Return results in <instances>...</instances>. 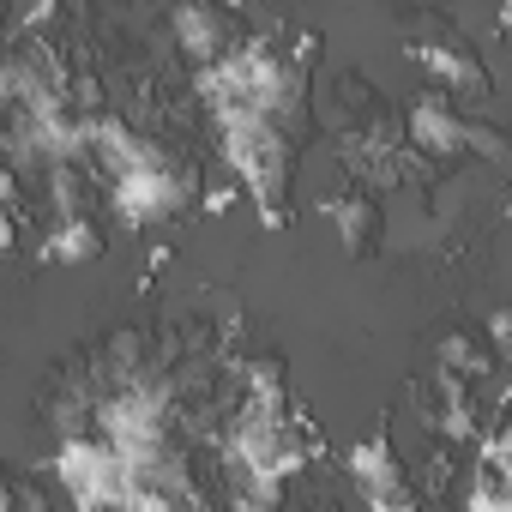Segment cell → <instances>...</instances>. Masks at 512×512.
<instances>
[{"instance_id":"6da1fadb","label":"cell","mask_w":512,"mask_h":512,"mask_svg":"<svg viewBox=\"0 0 512 512\" xmlns=\"http://www.w3.org/2000/svg\"><path fill=\"white\" fill-rule=\"evenodd\" d=\"M344 464H350V476H356V488L368 494V506H374V512H416L410 476H404L398 452L386 446V434H368V440H356Z\"/></svg>"},{"instance_id":"7a4b0ae2","label":"cell","mask_w":512,"mask_h":512,"mask_svg":"<svg viewBox=\"0 0 512 512\" xmlns=\"http://www.w3.org/2000/svg\"><path fill=\"white\" fill-rule=\"evenodd\" d=\"M410 145H416L422 157H458V151H470V115L458 109V97L428 91V97L410 109Z\"/></svg>"},{"instance_id":"3957f363","label":"cell","mask_w":512,"mask_h":512,"mask_svg":"<svg viewBox=\"0 0 512 512\" xmlns=\"http://www.w3.org/2000/svg\"><path fill=\"white\" fill-rule=\"evenodd\" d=\"M434 362H440V374H452V380H482V374L494 368V344H482L476 332H446Z\"/></svg>"},{"instance_id":"277c9868","label":"cell","mask_w":512,"mask_h":512,"mask_svg":"<svg viewBox=\"0 0 512 512\" xmlns=\"http://www.w3.org/2000/svg\"><path fill=\"white\" fill-rule=\"evenodd\" d=\"M49 260H61V266H85V260H97L103 253V235H97V223L91 217H67L55 235H49Z\"/></svg>"},{"instance_id":"5b68a950","label":"cell","mask_w":512,"mask_h":512,"mask_svg":"<svg viewBox=\"0 0 512 512\" xmlns=\"http://www.w3.org/2000/svg\"><path fill=\"white\" fill-rule=\"evenodd\" d=\"M326 211H332V223L344 229L350 253H362V247L374 241V229H380V205H374V199H332Z\"/></svg>"},{"instance_id":"8992f818","label":"cell","mask_w":512,"mask_h":512,"mask_svg":"<svg viewBox=\"0 0 512 512\" xmlns=\"http://www.w3.org/2000/svg\"><path fill=\"white\" fill-rule=\"evenodd\" d=\"M470 151L476 157H494V163H512V139L500 127H482V121H470Z\"/></svg>"}]
</instances>
